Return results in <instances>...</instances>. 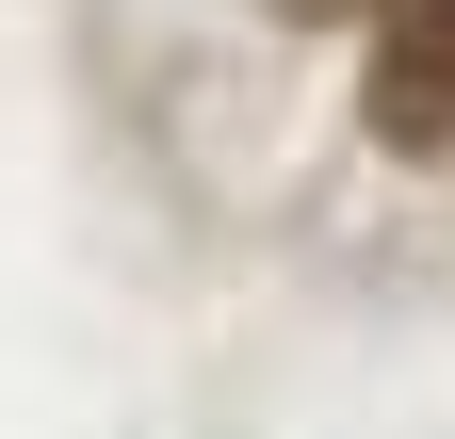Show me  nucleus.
<instances>
[{
  "label": "nucleus",
  "mask_w": 455,
  "mask_h": 439,
  "mask_svg": "<svg viewBox=\"0 0 455 439\" xmlns=\"http://www.w3.org/2000/svg\"><path fill=\"white\" fill-rule=\"evenodd\" d=\"M293 17H358V0H293ZM374 17H390V0H374Z\"/></svg>",
  "instance_id": "f03ea898"
},
{
  "label": "nucleus",
  "mask_w": 455,
  "mask_h": 439,
  "mask_svg": "<svg viewBox=\"0 0 455 439\" xmlns=\"http://www.w3.org/2000/svg\"><path fill=\"white\" fill-rule=\"evenodd\" d=\"M374 131H390V147H455V0H390V49H374Z\"/></svg>",
  "instance_id": "f257e3e1"
}]
</instances>
